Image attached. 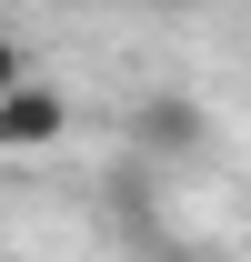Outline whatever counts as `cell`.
I'll return each instance as SVG.
<instances>
[{
    "label": "cell",
    "instance_id": "cell-4",
    "mask_svg": "<svg viewBox=\"0 0 251 262\" xmlns=\"http://www.w3.org/2000/svg\"><path fill=\"white\" fill-rule=\"evenodd\" d=\"M161 10H211V0H161Z\"/></svg>",
    "mask_w": 251,
    "mask_h": 262
},
{
    "label": "cell",
    "instance_id": "cell-2",
    "mask_svg": "<svg viewBox=\"0 0 251 262\" xmlns=\"http://www.w3.org/2000/svg\"><path fill=\"white\" fill-rule=\"evenodd\" d=\"M61 141H70V91L61 81L0 91V162H31V151H61Z\"/></svg>",
    "mask_w": 251,
    "mask_h": 262
},
{
    "label": "cell",
    "instance_id": "cell-1",
    "mask_svg": "<svg viewBox=\"0 0 251 262\" xmlns=\"http://www.w3.org/2000/svg\"><path fill=\"white\" fill-rule=\"evenodd\" d=\"M121 141L141 151V162H201V151H211V111H201L191 91H151V101H131Z\"/></svg>",
    "mask_w": 251,
    "mask_h": 262
},
{
    "label": "cell",
    "instance_id": "cell-3",
    "mask_svg": "<svg viewBox=\"0 0 251 262\" xmlns=\"http://www.w3.org/2000/svg\"><path fill=\"white\" fill-rule=\"evenodd\" d=\"M20 81H40V71H31V51H20V40L0 31V91H20Z\"/></svg>",
    "mask_w": 251,
    "mask_h": 262
}]
</instances>
